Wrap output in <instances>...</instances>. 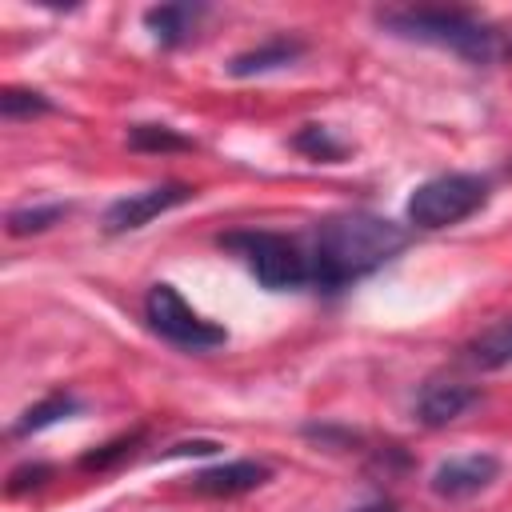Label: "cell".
<instances>
[{
	"label": "cell",
	"mask_w": 512,
	"mask_h": 512,
	"mask_svg": "<svg viewBox=\"0 0 512 512\" xmlns=\"http://www.w3.org/2000/svg\"><path fill=\"white\" fill-rule=\"evenodd\" d=\"M52 100L44 92H28V88H4L0 92V116L4 120H28V116H48Z\"/></svg>",
	"instance_id": "2e32d148"
},
{
	"label": "cell",
	"mask_w": 512,
	"mask_h": 512,
	"mask_svg": "<svg viewBox=\"0 0 512 512\" xmlns=\"http://www.w3.org/2000/svg\"><path fill=\"white\" fill-rule=\"evenodd\" d=\"M144 320L156 336H164L168 344L176 348H188V352H208V348H220L228 340V332L212 320H204L172 284H152L148 296H144Z\"/></svg>",
	"instance_id": "5b68a950"
},
{
	"label": "cell",
	"mask_w": 512,
	"mask_h": 512,
	"mask_svg": "<svg viewBox=\"0 0 512 512\" xmlns=\"http://www.w3.org/2000/svg\"><path fill=\"white\" fill-rule=\"evenodd\" d=\"M132 444H136V436H120V440H112V444H104V448L88 452V456L80 460V468H88V472H104V468L120 464V460L132 452Z\"/></svg>",
	"instance_id": "ac0fdd59"
},
{
	"label": "cell",
	"mask_w": 512,
	"mask_h": 512,
	"mask_svg": "<svg viewBox=\"0 0 512 512\" xmlns=\"http://www.w3.org/2000/svg\"><path fill=\"white\" fill-rule=\"evenodd\" d=\"M464 360H468L472 368H480V372L508 368V364H512V316L488 324L484 332H476V336L464 344Z\"/></svg>",
	"instance_id": "8fae6325"
},
{
	"label": "cell",
	"mask_w": 512,
	"mask_h": 512,
	"mask_svg": "<svg viewBox=\"0 0 512 512\" xmlns=\"http://www.w3.org/2000/svg\"><path fill=\"white\" fill-rule=\"evenodd\" d=\"M192 196H196V192H192L188 184L168 180V184H156V188H144V192H132V196L112 200V204L104 208V220H100V224H104L108 236L132 232V228H144L148 220H156V216H164V212L188 204Z\"/></svg>",
	"instance_id": "8992f818"
},
{
	"label": "cell",
	"mask_w": 512,
	"mask_h": 512,
	"mask_svg": "<svg viewBox=\"0 0 512 512\" xmlns=\"http://www.w3.org/2000/svg\"><path fill=\"white\" fill-rule=\"evenodd\" d=\"M488 204V180L476 172H444L432 176L424 184L412 188L408 196V224L436 232V228H452L460 220H468L472 212H480Z\"/></svg>",
	"instance_id": "3957f363"
},
{
	"label": "cell",
	"mask_w": 512,
	"mask_h": 512,
	"mask_svg": "<svg viewBox=\"0 0 512 512\" xmlns=\"http://www.w3.org/2000/svg\"><path fill=\"white\" fill-rule=\"evenodd\" d=\"M68 216V204L52 200V204H24L8 212V232L12 236H32V232H48L56 220Z\"/></svg>",
	"instance_id": "5bb4252c"
},
{
	"label": "cell",
	"mask_w": 512,
	"mask_h": 512,
	"mask_svg": "<svg viewBox=\"0 0 512 512\" xmlns=\"http://www.w3.org/2000/svg\"><path fill=\"white\" fill-rule=\"evenodd\" d=\"M128 144L136 152H184V148H192V140H184L168 124H136V128H128Z\"/></svg>",
	"instance_id": "9a60e30c"
},
{
	"label": "cell",
	"mask_w": 512,
	"mask_h": 512,
	"mask_svg": "<svg viewBox=\"0 0 512 512\" xmlns=\"http://www.w3.org/2000/svg\"><path fill=\"white\" fill-rule=\"evenodd\" d=\"M292 144H296L300 152H308L312 160H328V164H336V160L344 156V144L332 140V132H328L324 124H308V128H300Z\"/></svg>",
	"instance_id": "e0dca14e"
},
{
	"label": "cell",
	"mask_w": 512,
	"mask_h": 512,
	"mask_svg": "<svg viewBox=\"0 0 512 512\" xmlns=\"http://www.w3.org/2000/svg\"><path fill=\"white\" fill-rule=\"evenodd\" d=\"M356 512H392V504H368V508H356Z\"/></svg>",
	"instance_id": "ffe728a7"
},
{
	"label": "cell",
	"mask_w": 512,
	"mask_h": 512,
	"mask_svg": "<svg viewBox=\"0 0 512 512\" xmlns=\"http://www.w3.org/2000/svg\"><path fill=\"white\" fill-rule=\"evenodd\" d=\"M304 56V40H296V36H268L264 44H256V48H248V52H240V56H232L228 60V72L232 76H260V72H276V68H284V64H292V60H300Z\"/></svg>",
	"instance_id": "30bf717a"
},
{
	"label": "cell",
	"mask_w": 512,
	"mask_h": 512,
	"mask_svg": "<svg viewBox=\"0 0 512 512\" xmlns=\"http://www.w3.org/2000/svg\"><path fill=\"white\" fill-rule=\"evenodd\" d=\"M72 412H80V400H76L72 392H52V396H44L40 404H32V408L20 412V420L12 424V436L40 432V428H48V424H56V420H68Z\"/></svg>",
	"instance_id": "4fadbf2b"
},
{
	"label": "cell",
	"mask_w": 512,
	"mask_h": 512,
	"mask_svg": "<svg viewBox=\"0 0 512 512\" xmlns=\"http://www.w3.org/2000/svg\"><path fill=\"white\" fill-rule=\"evenodd\" d=\"M52 476V468L48 464H24V468H16L12 472V484H8V492H24V488H36V484H44Z\"/></svg>",
	"instance_id": "d6986e66"
},
{
	"label": "cell",
	"mask_w": 512,
	"mask_h": 512,
	"mask_svg": "<svg viewBox=\"0 0 512 512\" xmlns=\"http://www.w3.org/2000/svg\"><path fill=\"white\" fill-rule=\"evenodd\" d=\"M404 248H408L404 224L372 212H336L320 220L312 232V248H308L312 284L324 292H340L352 280H364L368 272L384 268Z\"/></svg>",
	"instance_id": "6da1fadb"
},
{
	"label": "cell",
	"mask_w": 512,
	"mask_h": 512,
	"mask_svg": "<svg viewBox=\"0 0 512 512\" xmlns=\"http://www.w3.org/2000/svg\"><path fill=\"white\" fill-rule=\"evenodd\" d=\"M204 12H208L204 4H156V8L144 12V28H148L164 48H172V44H180V40L192 36V28H196V20H200Z\"/></svg>",
	"instance_id": "7c38bea8"
},
{
	"label": "cell",
	"mask_w": 512,
	"mask_h": 512,
	"mask_svg": "<svg viewBox=\"0 0 512 512\" xmlns=\"http://www.w3.org/2000/svg\"><path fill=\"white\" fill-rule=\"evenodd\" d=\"M268 476H272L268 464H256V460H232V464L196 472V476H192V488L204 492V496H236V492H252V488H260Z\"/></svg>",
	"instance_id": "9c48e42d"
},
{
	"label": "cell",
	"mask_w": 512,
	"mask_h": 512,
	"mask_svg": "<svg viewBox=\"0 0 512 512\" xmlns=\"http://www.w3.org/2000/svg\"><path fill=\"white\" fill-rule=\"evenodd\" d=\"M500 476V460L492 452H468V456H452L432 472V492L440 500H468L476 492H484L492 480Z\"/></svg>",
	"instance_id": "52a82bcc"
},
{
	"label": "cell",
	"mask_w": 512,
	"mask_h": 512,
	"mask_svg": "<svg viewBox=\"0 0 512 512\" xmlns=\"http://www.w3.org/2000/svg\"><path fill=\"white\" fill-rule=\"evenodd\" d=\"M476 400H480V388H472L464 380H428L416 396V420L424 428H444V424L460 420Z\"/></svg>",
	"instance_id": "ba28073f"
},
{
	"label": "cell",
	"mask_w": 512,
	"mask_h": 512,
	"mask_svg": "<svg viewBox=\"0 0 512 512\" xmlns=\"http://www.w3.org/2000/svg\"><path fill=\"white\" fill-rule=\"evenodd\" d=\"M220 244L232 248L244 260V268L256 276V284L268 292L312 284L308 252L280 232H228V236H220Z\"/></svg>",
	"instance_id": "277c9868"
},
{
	"label": "cell",
	"mask_w": 512,
	"mask_h": 512,
	"mask_svg": "<svg viewBox=\"0 0 512 512\" xmlns=\"http://www.w3.org/2000/svg\"><path fill=\"white\" fill-rule=\"evenodd\" d=\"M376 24L400 40L448 48L468 64H488L496 56V32L464 8H380Z\"/></svg>",
	"instance_id": "7a4b0ae2"
}]
</instances>
